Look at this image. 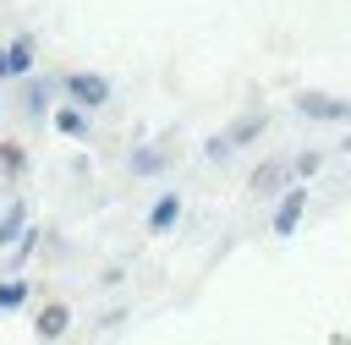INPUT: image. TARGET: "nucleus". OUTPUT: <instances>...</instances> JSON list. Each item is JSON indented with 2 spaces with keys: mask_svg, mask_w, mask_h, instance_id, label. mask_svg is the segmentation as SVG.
<instances>
[{
  "mask_svg": "<svg viewBox=\"0 0 351 345\" xmlns=\"http://www.w3.org/2000/svg\"><path fill=\"white\" fill-rule=\"evenodd\" d=\"M60 88L71 93L77 110H99V104H110V82H104L99 71H71V77H60Z\"/></svg>",
  "mask_w": 351,
  "mask_h": 345,
  "instance_id": "f257e3e1",
  "label": "nucleus"
},
{
  "mask_svg": "<svg viewBox=\"0 0 351 345\" xmlns=\"http://www.w3.org/2000/svg\"><path fill=\"white\" fill-rule=\"evenodd\" d=\"M302 214H307V186L296 181V186H285V197L274 203V219H269V230H274V235H291V230L302 225Z\"/></svg>",
  "mask_w": 351,
  "mask_h": 345,
  "instance_id": "f03ea898",
  "label": "nucleus"
},
{
  "mask_svg": "<svg viewBox=\"0 0 351 345\" xmlns=\"http://www.w3.org/2000/svg\"><path fill=\"white\" fill-rule=\"evenodd\" d=\"M296 115H307V120H351V99H335V93H302V99H296Z\"/></svg>",
  "mask_w": 351,
  "mask_h": 345,
  "instance_id": "7ed1b4c3",
  "label": "nucleus"
},
{
  "mask_svg": "<svg viewBox=\"0 0 351 345\" xmlns=\"http://www.w3.org/2000/svg\"><path fill=\"white\" fill-rule=\"evenodd\" d=\"M258 131H263V115H241V120H236L230 131H219V137H214L203 153H208V159H225L230 148H241V142H247V137H258Z\"/></svg>",
  "mask_w": 351,
  "mask_h": 345,
  "instance_id": "20e7f679",
  "label": "nucleus"
},
{
  "mask_svg": "<svg viewBox=\"0 0 351 345\" xmlns=\"http://www.w3.org/2000/svg\"><path fill=\"white\" fill-rule=\"evenodd\" d=\"M66 329H71V307H66V301H44V307H38V318H33V334L49 345V340H60Z\"/></svg>",
  "mask_w": 351,
  "mask_h": 345,
  "instance_id": "39448f33",
  "label": "nucleus"
},
{
  "mask_svg": "<svg viewBox=\"0 0 351 345\" xmlns=\"http://www.w3.org/2000/svg\"><path fill=\"white\" fill-rule=\"evenodd\" d=\"M291 159H263L258 170H252V192H263V197H274L280 186H291Z\"/></svg>",
  "mask_w": 351,
  "mask_h": 345,
  "instance_id": "423d86ee",
  "label": "nucleus"
},
{
  "mask_svg": "<svg viewBox=\"0 0 351 345\" xmlns=\"http://www.w3.org/2000/svg\"><path fill=\"white\" fill-rule=\"evenodd\" d=\"M176 219H181V197H176V192H165V197L148 208V230H170Z\"/></svg>",
  "mask_w": 351,
  "mask_h": 345,
  "instance_id": "0eeeda50",
  "label": "nucleus"
},
{
  "mask_svg": "<svg viewBox=\"0 0 351 345\" xmlns=\"http://www.w3.org/2000/svg\"><path fill=\"white\" fill-rule=\"evenodd\" d=\"M5 49H11V77H27L33 71V33H16Z\"/></svg>",
  "mask_w": 351,
  "mask_h": 345,
  "instance_id": "6e6552de",
  "label": "nucleus"
},
{
  "mask_svg": "<svg viewBox=\"0 0 351 345\" xmlns=\"http://www.w3.org/2000/svg\"><path fill=\"white\" fill-rule=\"evenodd\" d=\"M55 131H66V137H88V115H82L77 104H66V110H55Z\"/></svg>",
  "mask_w": 351,
  "mask_h": 345,
  "instance_id": "1a4fd4ad",
  "label": "nucleus"
},
{
  "mask_svg": "<svg viewBox=\"0 0 351 345\" xmlns=\"http://www.w3.org/2000/svg\"><path fill=\"white\" fill-rule=\"evenodd\" d=\"M22 225H27V203H11V208H5V219H0V246H11Z\"/></svg>",
  "mask_w": 351,
  "mask_h": 345,
  "instance_id": "9d476101",
  "label": "nucleus"
},
{
  "mask_svg": "<svg viewBox=\"0 0 351 345\" xmlns=\"http://www.w3.org/2000/svg\"><path fill=\"white\" fill-rule=\"evenodd\" d=\"M49 104H55V99H49V82H33V88H27V115H55Z\"/></svg>",
  "mask_w": 351,
  "mask_h": 345,
  "instance_id": "9b49d317",
  "label": "nucleus"
},
{
  "mask_svg": "<svg viewBox=\"0 0 351 345\" xmlns=\"http://www.w3.org/2000/svg\"><path fill=\"white\" fill-rule=\"evenodd\" d=\"M0 164H5V175H22V164H27V159H22V148H16V142H0Z\"/></svg>",
  "mask_w": 351,
  "mask_h": 345,
  "instance_id": "f8f14e48",
  "label": "nucleus"
},
{
  "mask_svg": "<svg viewBox=\"0 0 351 345\" xmlns=\"http://www.w3.org/2000/svg\"><path fill=\"white\" fill-rule=\"evenodd\" d=\"M22 301H27V285L22 279H5L0 285V307H22Z\"/></svg>",
  "mask_w": 351,
  "mask_h": 345,
  "instance_id": "ddd939ff",
  "label": "nucleus"
},
{
  "mask_svg": "<svg viewBox=\"0 0 351 345\" xmlns=\"http://www.w3.org/2000/svg\"><path fill=\"white\" fill-rule=\"evenodd\" d=\"M318 164H324V153H296V159H291V170H296L302 181H307V175H313Z\"/></svg>",
  "mask_w": 351,
  "mask_h": 345,
  "instance_id": "4468645a",
  "label": "nucleus"
},
{
  "mask_svg": "<svg viewBox=\"0 0 351 345\" xmlns=\"http://www.w3.org/2000/svg\"><path fill=\"white\" fill-rule=\"evenodd\" d=\"M11 77V49H0V82Z\"/></svg>",
  "mask_w": 351,
  "mask_h": 345,
  "instance_id": "2eb2a0df",
  "label": "nucleus"
}]
</instances>
